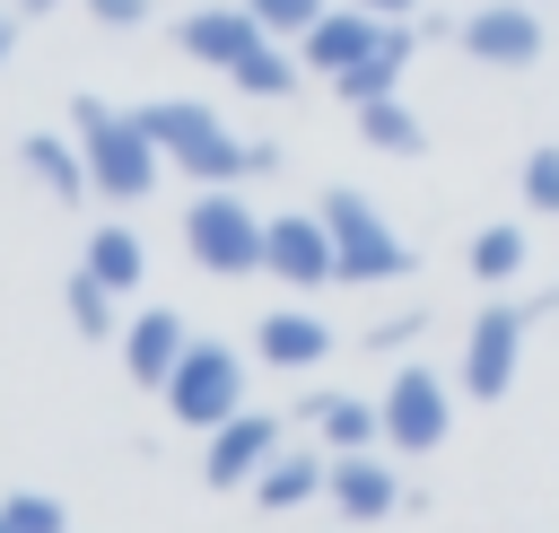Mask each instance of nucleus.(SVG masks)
Here are the masks:
<instances>
[{
	"label": "nucleus",
	"mask_w": 559,
	"mask_h": 533,
	"mask_svg": "<svg viewBox=\"0 0 559 533\" xmlns=\"http://www.w3.org/2000/svg\"><path fill=\"white\" fill-rule=\"evenodd\" d=\"M463 262H472V280H480V288H498V280H515V271H524V227H515V218H498V227H480V236L463 245Z\"/></svg>",
	"instance_id": "5701e85b"
},
{
	"label": "nucleus",
	"mask_w": 559,
	"mask_h": 533,
	"mask_svg": "<svg viewBox=\"0 0 559 533\" xmlns=\"http://www.w3.org/2000/svg\"><path fill=\"white\" fill-rule=\"evenodd\" d=\"M262 271H280L288 288H323V280H341V253H332L323 210H280L271 236H262Z\"/></svg>",
	"instance_id": "9d476101"
},
{
	"label": "nucleus",
	"mask_w": 559,
	"mask_h": 533,
	"mask_svg": "<svg viewBox=\"0 0 559 533\" xmlns=\"http://www.w3.org/2000/svg\"><path fill=\"white\" fill-rule=\"evenodd\" d=\"M411 341H428V315H384L367 332V350H411Z\"/></svg>",
	"instance_id": "cd10ccee"
},
{
	"label": "nucleus",
	"mask_w": 559,
	"mask_h": 533,
	"mask_svg": "<svg viewBox=\"0 0 559 533\" xmlns=\"http://www.w3.org/2000/svg\"><path fill=\"white\" fill-rule=\"evenodd\" d=\"M411 52H419L411 17H384L376 52H367V61H349V70L332 79V87H341V105H376V96H393V87H402V70H411Z\"/></svg>",
	"instance_id": "2eb2a0df"
},
{
	"label": "nucleus",
	"mask_w": 559,
	"mask_h": 533,
	"mask_svg": "<svg viewBox=\"0 0 559 533\" xmlns=\"http://www.w3.org/2000/svg\"><path fill=\"white\" fill-rule=\"evenodd\" d=\"M454 35H463V52L489 61V70H533L542 44H550V35H542V0H480Z\"/></svg>",
	"instance_id": "6e6552de"
},
{
	"label": "nucleus",
	"mask_w": 559,
	"mask_h": 533,
	"mask_svg": "<svg viewBox=\"0 0 559 533\" xmlns=\"http://www.w3.org/2000/svg\"><path fill=\"white\" fill-rule=\"evenodd\" d=\"M314 210H323V227H332V253H341V280H349V288H384V280H411V262H419V253L402 245V227H393V218H384L367 192L332 183Z\"/></svg>",
	"instance_id": "7ed1b4c3"
},
{
	"label": "nucleus",
	"mask_w": 559,
	"mask_h": 533,
	"mask_svg": "<svg viewBox=\"0 0 559 533\" xmlns=\"http://www.w3.org/2000/svg\"><path fill=\"white\" fill-rule=\"evenodd\" d=\"M9 52H17V17L0 9V70H9Z\"/></svg>",
	"instance_id": "7c9ffc66"
},
{
	"label": "nucleus",
	"mask_w": 559,
	"mask_h": 533,
	"mask_svg": "<svg viewBox=\"0 0 559 533\" xmlns=\"http://www.w3.org/2000/svg\"><path fill=\"white\" fill-rule=\"evenodd\" d=\"M61 297H70V332H79V341L122 332V323H114V288H105L96 271H70V288H61Z\"/></svg>",
	"instance_id": "b1692460"
},
{
	"label": "nucleus",
	"mask_w": 559,
	"mask_h": 533,
	"mask_svg": "<svg viewBox=\"0 0 559 533\" xmlns=\"http://www.w3.org/2000/svg\"><path fill=\"white\" fill-rule=\"evenodd\" d=\"M79 271H96L114 297H131V288H140V271H148V245H140L131 227H96V236H87V253H79Z\"/></svg>",
	"instance_id": "aec40b11"
},
{
	"label": "nucleus",
	"mask_w": 559,
	"mask_h": 533,
	"mask_svg": "<svg viewBox=\"0 0 559 533\" xmlns=\"http://www.w3.org/2000/svg\"><path fill=\"white\" fill-rule=\"evenodd\" d=\"M166 411L183 419V428H218V419H236L245 411V358L227 350V341H192L183 350V367L166 376Z\"/></svg>",
	"instance_id": "39448f33"
},
{
	"label": "nucleus",
	"mask_w": 559,
	"mask_h": 533,
	"mask_svg": "<svg viewBox=\"0 0 559 533\" xmlns=\"http://www.w3.org/2000/svg\"><path fill=\"white\" fill-rule=\"evenodd\" d=\"M332 489V454H314V446H280L271 463H262V481H253V498L280 516V507H306V498H323Z\"/></svg>",
	"instance_id": "f3484780"
},
{
	"label": "nucleus",
	"mask_w": 559,
	"mask_h": 533,
	"mask_svg": "<svg viewBox=\"0 0 559 533\" xmlns=\"http://www.w3.org/2000/svg\"><path fill=\"white\" fill-rule=\"evenodd\" d=\"M17 166H26V175L52 192V201L96 192V183H87V157H79V140H70V131H26V140H17Z\"/></svg>",
	"instance_id": "a211bd4d"
},
{
	"label": "nucleus",
	"mask_w": 559,
	"mask_h": 533,
	"mask_svg": "<svg viewBox=\"0 0 559 533\" xmlns=\"http://www.w3.org/2000/svg\"><path fill=\"white\" fill-rule=\"evenodd\" d=\"M262 236H271V218H253L245 192H227V183H201L192 210H183V245H192V262H201L210 280L262 271Z\"/></svg>",
	"instance_id": "20e7f679"
},
{
	"label": "nucleus",
	"mask_w": 559,
	"mask_h": 533,
	"mask_svg": "<svg viewBox=\"0 0 559 533\" xmlns=\"http://www.w3.org/2000/svg\"><path fill=\"white\" fill-rule=\"evenodd\" d=\"M0 524H9V533H70L61 498H44V489H17V498H0Z\"/></svg>",
	"instance_id": "393cba45"
},
{
	"label": "nucleus",
	"mask_w": 559,
	"mask_h": 533,
	"mask_svg": "<svg viewBox=\"0 0 559 533\" xmlns=\"http://www.w3.org/2000/svg\"><path fill=\"white\" fill-rule=\"evenodd\" d=\"M349 122H358V140L376 149V157H419L428 149V122L402 105V96H376V105H349Z\"/></svg>",
	"instance_id": "6ab92c4d"
},
{
	"label": "nucleus",
	"mask_w": 559,
	"mask_h": 533,
	"mask_svg": "<svg viewBox=\"0 0 559 533\" xmlns=\"http://www.w3.org/2000/svg\"><path fill=\"white\" fill-rule=\"evenodd\" d=\"M44 9H61V0H17V17H44Z\"/></svg>",
	"instance_id": "2f4dec72"
},
{
	"label": "nucleus",
	"mask_w": 559,
	"mask_h": 533,
	"mask_svg": "<svg viewBox=\"0 0 559 533\" xmlns=\"http://www.w3.org/2000/svg\"><path fill=\"white\" fill-rule=\"evenodd\" d=\"M314 428H323V446H332V454H367V446L384 437V402H358V393H323Z\"/></svg>",
	"instance_id": "412c9836"
},
{
	"label": "nucleus",
	"mask_w": 559,
	"mask_h": 533,
	"mask_svg": "<svg viewBox=\"0 0 559 533\" xmlns=\"http://www.w3.org/2000/svg\"><path fill=\"white\" fill-rule=\"evenodd\" d=\"M280 446H288V437H280V419H271V411H236V419H218V428H210L201 481H210V489H253V481H262V463H271Z\"/></svg>",
	"instance_id": "9b49d317"
},
{
	"label": "nucleus",
	"mask_w": 559,
	"mask_h": 533,
	"mask_svg": "<svg viewBox=\"0 0 559 533\" xmlns=\"http://www.w3.org/2000/svg\"><path fill=\"white\" fill-rule=\"evenodd\" d=\"M542 306H559V297H542ZM542 306H480L472 315V332H463V393L472 402H498L507 384H515V367H524V332H533V315Z\"/></svg>",
	"instance_id": "423d86ee"
},
{
	"label": "nucleus",
	"mask_w": 559,
	"mask_h": 533,
	"mask_svg": "<svg viewBox=\"0 0 559 533\" xmlns=\"http://www.w3.org/2000/svg\"><path fill=\"white\" fill-rule=\"evenodd\" d=\"M253 44H271V35H262V17L245 0H210V9H183L175 17V52L201 61V70H236Z\"/></svg>",
	"instance_id": "1a4fd4ad"
},
{
	"label": "nucleus",
	"mask_w": 559,
	"mask_h": 533,
	"mask_svg": "<svg viewBox=\"0 0 559 533\" xmlns=\"http://www.w3.org/2000/svg\"><path fill=\"white\" fill-rule=\"evenodd\" d=\"M376 402H384V446H393V454H428V446H445V428H454V384L428 376V367H393V384H384Z\"/></svg>",
	"instance_id": "0eeeda50"
},
{
	"label": "nucleus",
	"mask_w": 559,
	"mask_h": 533,
	"mask_svg": "<svg viewBox=\"0 0 559 533\" xmlns=\"http://www.w3.org/2000/svg\"><path fill=\"white\" fill-rule=\"evenodd\" d=\"M0 533H9V524H0Z\"/></svg>",
	"instance_id": "473e14b6"
},
{
	"label": "nucleus",
	"mask_w": 559,
	"mask_h": 533,
	"mask_svg": "<svg viewBox=\"0 0 559 533\" xmlns=\"http://www.w3.org/2000/svg\"><path fill=\"white\" fill-rule=\"evenodd\" d=\"M227 79H236L245 96H262V105H288V96H297V52H280V35H271V44H253Z\"/></svg>",
	"instance_id": "4be33fe9"
},
{
	"label": "nucleus",
	"mask_w": 559,
	"mask_h": 533,
	"mask_svg": "<svg viewBox=\"0 0 559 533\" xmlns=\"http://www.w3.org/2000/svg\"><path fill=\"white\" fill-rule=\"evenodd\" d=\"M524 210L559 218V140H542V149L524 157Z\"/></svg>",
	"instance_id": "a878e982"
},
{
	"label": "nucleus",
	"mask_w": 559,
	"mask_h": 533,
	"mask_svg": "<svg viewBox=\"0 0 559 533\" xmlns=\"http://www.w3.org/2000/svg\"><path fill=\"white\" fill-rule=\"evenodd\" d=\"M349 524H376V516H393L402 507V481H393V463H376V454H332V489H323Z\"/></svg>",
	"instance_id": "dca6fc26"
},
{
	"label": "nucleus",
	"mask_w": 559,
	"mask_h": 533,
	"mask_svg": "<svg viewBox=\"0 0 559 533\" xmlns=\"http://www.w3.org/2000/svg\"><path fill=\"white\" fill-rule=\"evenodd\" d=\"M367 17H419V0H358Z\"/></svg>",
	"instance_id": "c756f323"
},
{
	"label": "nucleus",
	"mask_w": 559,
	"mask_h": 533,
	"mask_svg": "<svg viewBox=\"0 0 559 533\" xmlns=\"http://www.w3.org/2000/svg\"><path fill=\"white\" fill-rule=\"evenodd\" d=\"M148 9H157V0H87L96 26H148Z\"/></svg>",
	"instance_id": "c85d7f7f"
},
{
	"label": "nucleus",
	"mask_w": 559,
	"mask_h": 533,
	"mask_svg": "<svg viewBox=\"0 0 559 533\" xmlns=\"http://www.w3.org/2000/svg\"><path fill=\"white\" fill-rule=\"evenodd\" d=\"M183 350H192V332H183L175 306H140V315L122 323V367H131L140 384H157V393H166V376L183 367Z\"/></svg>",
	"instance_id": "ddd939ff"
},
{
	"label": "nucleus",
	"mask_w": 559,
	"mask_h": 533,
	"mask_svg": "<svg viewBox=\"0 0 559 533\" xmlns=\"http://www.w3.org/2000/svg\"><path fill=\"white\" fill-rule=\"evenodd\" d=\"M140 131L157 140V157L166 166H183L192 183H245V175H262V166H280V149H262V140H236L210 105H192V96H157V105H140Z\"/></svg>",
	"instance_id": "f257e3e1"
},
{
	"label": "nucleus",
	"mask_w": 559,
	"mask_h": 533,
	"mask_svg": "<svg viewBox=\"0 0 559 533\" xmlns=\"http://www.w3.org/2000/svg\"><path fill=\"white\" fill-rule=\"evenodd\" d=\"M245 9L262 17V35H280V44H297V35H306V26H314V17L332 9V0H245Z\"/></svg>",
	"instance_id": "bb28decb"
},
{
	"label": "nucleus",
	"mask_w": 559,
	"mask_h": 533,
	"mask_svg": "<svg viewBox=\"0 0 559 533\" xmlns=\"http://www.w3.org/2000/svg\"><path fill=\"white\" fill-rule=\"evenodd\" d=\"M376 35H384V17H367L358 0H341V9H323V17L297 35V61H306V70H323V79H341L349 61H367V52H376Z\"/></svg>",
	"instance_id": "f8f14e48"
},
{
	"label": "nucleus",
	"mask_w": 559,
	"mask_h": 533,
	"mask_svg": "<svg viewBox=\"0 0 559 533\" xmlns=\"http://www.w3.org/2000/svg\"><path fill=\"white\" fill-rule=\"evenodd\" d=\"M253 358H262V367H288V376H306V367H323V358H332V323H323V315H306V306H280V315H262V323H253Z\"/></svg>",
	"instance_id": "4468645a"
},
{
	"label": "nucleus",
	"mask_w": 559,
	"mask_h": 533,
	"mask_svg": "<svg viewBox=\"0 0 559 533\" xmlns=\"http://www.w3.org/2000/svg\"><path fill=\"white\" fill-rule=\"evenodd\" d=\"M70 140L87 157V183L105 201H148L157 192V140L140 131V114H114L105 96H70Z\"/></svg>",
	"instance_id": "f03ea898"
}]
</instances>
